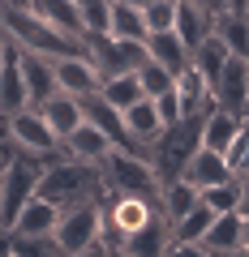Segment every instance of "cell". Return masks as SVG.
<instances>
[{
	"instance_id": "42",
	"label": "cell",
	"mask_w": 249,
	"mask_h": 257,
	"mask_svg": "<svg viewBox=\"0 0 249 257\" xmlns=\"http://www.w3.org/2000/svg\"><path fill=\"white\" fill-rule=\"evenodd\" d=\"M9 159H13V146H9V142H0V176H5V167H9Z\"/></svg>"
},
{
	"instance_id": "4",
	"label": "cell",
	"mask_w": 249,
	"mask_h": 257,
	"mask_svg": "<svg viewBox=\"0 0 249 257\" xmlns=\"http://www.w3.org/2000/svg\"><path fill=\"white\" fill-rule=\"evenodd\" d=\"M202 120L206 116H181L176 124H163V133L155 138V155H150V163L159 172V184L176 180L185 172V163L194 159V150L202 146Z\"/></svg>"
},
{
	"instance_id": "3",
	"label": "cell",
	"mask_w": 249,
	"mask_h": 257,
	"mask_svg": "<svg viewBox=\"0 0 249 257\" xmlns=\"http://www.w3.org/2000/svg\"><path fill=\"white\" fill-rule=\"evenodd\" d=\"M155 219H159V197H150V193H108L103 197V244L120 248Z\"/></svg>"
},
{
	"instance_id": "44",
	"label": "cell",
	"mask_w": 249,
	"mask_h": 257,
	"mask_svg": "<svg viewBox=\"0 0 249 257\" xmlns=\"http://www.w3.org/2000/svg\"><path fill=\"white\" fill-rule=\"evenodd\" d=\"M125 5H133V9H146V5H150V0H125Z\"/></svg>"
},
{
	"instance_id": "16",
	"label": "cell",
	"mask_w": 249,
	"mask_h": 257,
	"mask_svg": "<svg viewBox=\"0 0 249 257\" xmlns=\"http://www.w3.org/2000/svg\"><path fill=\"white\" fill-rule=\"evenodd\" d=\"M181 176H185L189 184H194L198 193H202V189H211V184H219V180H232L236 172L228 167V159H223L219 150H206V146H198V150H194V159L185 163V172H181Z\"/></svg>"
},
{
	"instance_id": "41",
	"label": "cell",
	"mask_w": 249,
	"mask_h": 257,
	"mask_svg": "<svg viewBox=\"0 0 249 257\" xmlns=\"http://www.w3.org/2000/svg\"><path fill=\"white\" fill-rule=\"evenodd\" d=\"M240 219H249V180L240 176Z\"/></svg>"
},
{
	"instance_id": "30",
	"label": "cell",
	"mask_w": 249,
	"mask_h": 257,
	"mask_svg": "<svg viewBox=\"0 0 249 257\" xmlns=\"http://www.w3.org/2000/svg\"><path fill=\"white\" fill-rule=\"evenodd\" d=\"M211 223H215V210L206 202H198L181 223H172V240L176 244H202V236L211 231Z\"/></svg>"
},
{
	"instance_id": "25",
	"label": "cell",
	"mask_w": 249,
	"mask_h": 257,
	"mask_svg": "<svg viewBox=\"0 0 249 257\" xmlns=\"http://www.w3.org/2000/svg\"><path fill=\"white\" fill-rule=\"evenodd\" d=\"M211 30H215V18L198 5V0H181V5H176V35H181V43L189 47V52H194Z\"/></svg>"
},
{
	"instance_id": "23",
	"label": "cell",
	"mask_w": 249,
	"mask_h": 257,
	"mask_svg": "<svg viewBox=\"0 0 249 257\" xmlns=\"http://www.w3.org/2000/svg\"><path fill=\"white\" fill-rule=\"evenodd\" d=\"M26 5L47 22V26H56L60 35H69V39H82V35H86L82 13H77L73 0H26Z\"/></svg>"
},
{
	"instance_id": "40",
	"label": "cell",
	"mask_w": 249,
	"mask_h": 257,
	"mask_svg": "<svg viewBox=\"0 0 249 257\" xmlns=\"http://www.w3.org/2000/svg\"><path fill=\"white\" fill-rule=\"evenodd\" d=\"M65 257H108V244H91L82 253H65Z\"/></svg>"
},
{
	"instance_id": "27",
	"label": "cell",
	"mask_w": 249,
	"mask_h": 257,
	"mask_svg": "<svg viewBox=\"0 0 249 257\" xmlns=\"http://www.w3.org/2000/svg\"><path fill=\"white\" fill-rule=\"evenodd\" d=\"M39 111H43V120L52 124V133H56L60 142H65L69 133H73V128L86 120V116H82V103H77L73 94H65V90H60V94H52V99H47Z\"/></svg>"
},
{
	"instance_id": "39",
	"label": "cell",
	"mask_w": 249,
	"mask_h": 257,
	"mask_svg": "<svg viewBox=\"0 0 249 257\" xmlns=\"http://www.w3.org/2000/svg\"><path fill=\"white\" fill-rule=\"evenodd\" d=\"M223 13H232V18H249V0H223Z\"/></svg>"
},
{
	"instance_id": "20",
	"label": "cell",
	"mask_w": 249,
	"mask_h": 257,
	"mask_svg": "<svg viewBox=\"0 0 249 257\" xmlns=\"http://www.w3.org/2000/svg\"><path fill=\"white\" fill-rule=\"evenodd\" d=\"M198 202H202V193L185 180V176H176V180H163V184H159V214H163L168 223H181Z\"/></svg>"
},
{
	"instance_id": "11",
	"label": "cell",
	"mask_w": 249,
	"mask_h": 257,
	"mask_svg": "<svg viewBox=\"0 0 249 257\" xmlns=\"http://www.w3.org/2000/svg\"><path fill=\"white\" fill-rule=\"evenodd\" d=\"M52 69H56V86L65 94H73V99L99 90V82H103L95 60H91V52L86 56H52Z\"/></svg>"
},
{
	"instance_id": "51",
	"label": "cell",
	"mask_w": 249,
	"mask_h": 257,
	"mask_svg": "<svg viewBox=\"0 0 249 257\" xmlns=\"http://www.w3.org/2000/svg\"><path fill=\"white\" fill-rule=\"evenodd\" d=\"M245 120H249V103H245Z\"/></svg>"
},
{
	"instance_id": "17",
	"label": "cell",
	"mask_w": 249,
	"mask_h": 257,
	"mask_svg": "<svg viewBox=\"0 0 249 257\" xmlns=\"http://www.w3.org/2000/svg\"><path fill=\"white\" fill-rule=\"evenodd\" d=\"M60 150H65V159H77V163H95V167H99L103 155L112 150V142H108V133H99L95 124H86V120H82V124L60 142Z\"/></svg>"
},
{
	"instance_id": "19",
	"label": "cell",
	"mask_w": 249,
	"mask_h": 257,
	"mask_svg": "<svg viewBox=\"0 0 249 257\" xmlns=\"http://www.w3.org/2000/svg\"><path fill=\"white\" fill-rule=\"evenodd\" d=\"M240 244H245V219H240L236 210L232 214H215L211 231L202 236V248L215 253V257H228V253H236Z\"/></svg>"
},
{
	"instance_id": "28",
	"label": "cell",
	"mask_w": 249,
	"mask_h": 257,
	"mask_svg": "<svg viewBox=\"0 0 249 257\" xmlns=\"http://www.w3.org/2000/svg\"><path fill=\"white\" fill-rule=\"evenodd\" d=\"M108 35L146 43V18H142V9H133V5H125V0H112V9H108Z\"/></svg>"
},
{
	"instance_id": "36",
	"label": "cell",
	"mask_w": 249,
	"mask_h": 257,
	"mask_svg": "<svg viewBox=\"0 0 249 257\" xmlns=\"http://www.w3.org/2000/svg\"><path fill=\"white\" fill-rule=\"evenodd\" d=\"M176 5L181 0H150L142 18H146V35H159V30H176Z\"/></svg>"
},
{
	"instance_id": "38",
	"label": "cell",
	"mask_w": 249,
	"mask_h": 257,
	"mask_svg": "<svg viewBox=\"0 0 249 257\" xmlns=\"http://www.w3.org/2000/svg\"><path fill=\"white\" fill-rule=\"evenodd\" d=\"M168 257H215V253H206L202 244H176V240H172V248H168Z\"/></svg>"
},
{
	"instance_id": "13",
	"label": "cell",
	"mask_w": 249,
	"mask_h": 257,
	"mask_svg": "<svg viewBox=\"0 0 249 257\" xmlns=\"http://www.w3.org/2000/svg\"><path fill=\"white\" fill-rule=\"evenodd\" d=\"M176 99H181V111L185 116H206L215 111V86L202 69L194 64H185L181 73H176Z\"/></svg>"
},
{
	"instance_id": "1",
	"label": "cell",
	"mask_w": 249,
	"mask_h": 257,
	"mask_svg": "<svg viewBox=\"0 0 249 257\" xmlns=\"http://www.w3.org/2000/svg\"><path fill=\"white\" fill-rule=\"evenodd\" d=\"M0 35L18 43L22 52H39V56H86L82 39L60 35L56 26H47L30 5L22 0H0Z\"/></svg>"
},
{
	"instance_id": "22",
	"label": "cell",
	"mask_w": 249,
	"mask_h": 257,
	"mask_svg": "<svg viewBox=\"0 0 249 257\" xmlns=\"http://www.w3.org/2000/svg\"><path fill=\"white\" fill-rule=\"evenodd\" d=\"M168 248H172V223L159 214L150 227H142L138 236L125 240V244H120V253H129V257H168Z\"/></svg>"
},
{
	"instance_id": "50",
	"label": "cell",
	"mask_w": 249,
	"mask_h": 257,
	"mask_svg": "<svg viewBox=\"0 0 249 257\" xmlns=\"http://www.w3.org/2000/svg\"><path fill=\"white\" fill-rule=\"evenodd\" d=\"M0 60H5V35H0Z\"/></svg>"
},
{
	"instance_id": "26",
	"label": "cell",
	"mask_w": 249,
	"mask_h": 257,
	"mask_svg": "<svg viewBox=\"0 0 249 257\" xmlns=\"http://www.w3.org/2000/svg\"><path fill=\"white\" fill-rule=\"evenodd\" d=\"M120 116H125V133H129L133 142H146V146H155V138L163 133V120H159L155 99H138L133 107L120 111Z\"/></svg>"
},
{
	"instance_id": "37",
	"label": "cell",
	"mask_w": 249,
	"mask_h": 257,
	"mask_svg": "<svg viewBox=\"0 0 249 257\" xmlns=\"http://www.w3.org/2000/svg\"><path fill=\"white\" fill-rule=\"evenodd\" d=\"M155 107H159V120H163V124H176V120L185 116V111H181V99H176V86L159 94V99H155Z\"/></svg>"
},
{
	"instance_id": "8",
	"label": "cell",
	"mask_w": 249,
	"mask_h": 257,
	"mask_svg": "<svg viewBox=\"0 0 249 257\" xmlns=\"http://www.w3.org/2000/svg\"><path fill=\"white\" fill-rule=\"evenodd\" d=\"M82 43H86V52H91L99 77L138 73L142 64H146V43H138V39H116V35H108V30H86Z\"/></svg>"
},
{
	"instance_id": "43",
	"label": "cell",
	"mask_w": 249,
	"mask_h": 257,
	"mask_svg": "<svg viewBox=\"0 0 249 257\" xmlns=\"http://www.w3.org/2000/svg\"><path fill=\"white\" fill-rule=\"evenodd\" d=\"M236 176H245V180H249V142H245V159H240V172Z\"/></svg>"
},
{
	"instance_id": "10",
	"label": "cell",
	"mask_w": 249,
	"mask_h": 257,
	"mask_svg": "<svg viewBox=\"0 0 249 257\" xmlns=\"http://www.w3.org/2000/svg\"><path fill=\"white\" fill-rule=\"evenodd\" d=\"M245 103H249V60L228 56L223 69H219V77H215V107L245 116Z\"/></svg>"
},
{
	"instance_id": "21",
	"label": "cell",
	"mask_w": 249,
	"mask_h": 257,
	"mask_svg": "<svg viewBox=\"0 0 249 257\" xmlns=\"http://www.w3.org/2000/svg\"><path fill=\"white\" fill-rule=\"evenodd\" d=\"M146 56L155 64H163L168 73H181L185 64H194V52L181 43L176 30H159V35H146Z\"/></svg>"
},
{
	"instance_id": "45",
	"label": "cell",
	"mask_w": 249,
	"mask_h": 257,
	"mask_svg": "<svg viewBox=\"0 0 249 257\" xmlns=\"http://www.w3.org/2000/svg\"><path fill=\"white\" fill-rule=\"evenodd\" d=\"M108 257H129V253H120V248H108Z\"/></svg>"
},
{
	"instance_id": "35",
	"label": "cell",
	"mask_w": 249,
	"mask_h": 257,
	"mask_svg": "<svg viewBox=\"0 0 249 257\" xmlns=\"http://www.w3.org/2000/svg\"><path fill=\"white\" fill-rule=\"evenodd\" d=\"M138 82H142V94H146V99H159L163 90H172V86H176V73H168L163 64H155L146 56V64L138 69Z\"/></svg>"
},
{
	"instance_id": "46",
	"label": "cell",
	"mask_w": 249,
	"mask_h": 257,
	"mask_svg": "<svg viewBox=\"0 0 249 257\" xmlns=\"http://www.w3.org/2000/svg\"><path fill=\"white\" fill-rule=\"evenodd\" d=\"M228 257H249V248H236V253H228Z\"/></svg>"
},
{
	"instance_id": "5",
	"label": "cell",
	"mask_w": 249,
	"mask_h": 257,
	"mask_svg": "<svg viewBox=\"0 0 249 257\" xmlns=\"http://www.w3.org/2000/svg\"><path fill=\"white\" fill-rule=\"evenodd\" d=\"M5 142H9L18 155H30L39 159V163H52V159H60L65 150H60V138L52 133V124L43 120V111L39 107H22L13 111L9 120H5Z\"/></svg>"
},
{
	"instance_id": "24",
	"label": "cell",
	"mask_w": 249,
	"mask_h": 257,
	"mask_svg": "<svg viewBox=\"0 0 249 257\" xmlns=\"http://www.w3.org/2000/svg\"><path fill=\"white\" fill-rule=\"evenodd\" d=\"M240 128H245V116L215 107V111H206V120H202V146H206V150H219V155H223V150L236 142Z\"/></svg>"
},
{
	"instance_id": "15",
	"label": "cell",
	"mask_w": 249,
	"mask_h": 257,
	"mask_svg": "<svg viewBox=\"0 0 249 257\" xmlns=\"http://www.w3.org/2000/svg\"><path fill=\"white\" fill-rule=\"evenodd\" d=\"M82 116H86V124H95L99 133H108V142L112 146H125L129 142V133H125V116H120L116 107H112L108 99H103L99 90H91V94H82Z\"/></svg>"
},
{
	"instance_id": "47",
	"label": "cell",
	"mask_w": 249,
	"mask_h": 257,
	"mask_svg": "<svg viewBox=\"0 0 249 257\" xmlns=\"http://www.w3.org/2000/svg\"><path fill=\"white\" fill-rule=\"evenodd\" d=\"M240 248H249V219H245V244H240Z\"/></svg>"
},
{
	"instance_id": "14",
	"label": "cell",
	"mask_w": 249,
	"mask_h": 257,
	"mask_svg": "<svg viewBox=\"0 0 249 257\" xmlns=\"http://www.w3.org/2000/svg\"><path fill=\"white\" fill-rule=\"evenodd\" d=\"M30 107V94H26V77H22V60H18V47L5 39V60H0V111L13 116V111Z\"/></svg>"
},
{
	"instance_id": "9",
	"label": "cell",
	"mask_w": 249,
	"mask_h": 257,
	"mask_svg": "<svg viewBox=\"0 0 249 257\" xmlns=\"http://www.w3.org/2000/svg\"><path fill=\"white\" fill-rule=\"evenodd\" d=\"M56 244H60V257L82 253L91 244H103V202H82V206L60 210V219H56Z\"/></svg>"
},
{
	"instance_id": "48",
	"label": "cell",
	"mask_w": 249,
	"mask_h": 257,
	"mask_svg": "<svg viewBox=\"0 0 249 257\" xmlns=\"http://www.w3.org/2000/svg\"><path fill=\"white\" fill-rule=\"evenodd\" d=\"M5 120H9V116H5V111H0V138H5Z\"/></svg>"
},
{
	"instance_id": "49",
	"label": "cell",
	"mask_w": 249,
	"mask_h": 257,
	"mask_svg": "<svg viewBox=\"0 0 249 257\" xmlns=\"http://www.w3.org/2000/svg\"><path fill=\"white\" fill-rule=\"evenodd\" d=\"M73 5H77V9H82V5H95V0H73Z\"/></svg>"
},
{
	"instance_id": "2",
	"label": "cell",
	"mask_w": 249,
	"mask_h": 257,
	"mask_svg": "<svg viewBox=\"0 0 249 257\" xmlns=\"http://www.w3.org/2000/svg\"><path fill=\"white\" fill-rule=\"evenodd\" d=\"M39 197H47L56 210H69L82 202H103L108 189H103V176L95 163H77V159L60 155L39 172Z\"/></svg>"
},
{
	"instance_id": "29",
	"label": "cell",
	"mask_w": 249,
	"mask_h": 257,
	"mask_svg": "<svg viewBox=\"0 0 249 257\" xmlns=\"http://www.w3.org/2000/svg\"><path fill=\"white\" fill-rule=\"evenodd\" d=\"M99 94H103V99H108L116 111H125V107H133L138 99H146V94H142V82H138V73H116V77H103Z\"/></svg>"
},
{
	"instance_id": "32",
	"label": "cell",
	"mask_w": 249,
	"mask_h": 257,
	"mask_svg": "<svg viewBox=\"0 0 249 257\" xmlns=\"http://www.w3.org/2000/svg\"><path fill=\"white\" fill-rule=\"evenodd\" d=\"M215 35L228 43V52H232V56L249 60V18H232V13H219V18H215Z\"/></svg>"
},
{
	"instance_id": "52",
	"label": "cell",
	"mask_w": 249,
	"mask_h": 257,
	"mask_svg": "<svg viewBox=\"0 0 249 257\" xmlns=\"http://www.w3.org/2000/svg\"><path fill=\"white\" fill-rule=\"evenodd\" d=\"M22 5H26V0H22Z\"/></svg>"
},
{
	"instance_id": "12",
	"label": "cell",
	"mask_w": 249,
	"mask_h": 257,
	"mask_svg": "<svg viewBox=\"0 0 249 257\" xmlns=\"http://www.w3.org/2000/svg\"><path fill=\"white\" fill-rule=\"evenodd\" d=\"M13 47H18V43H13ZM18 60H22V77H26L30 107H43L52 94H60V86H56V69H52V56L22 52V47H18Z\"/></svg>"
},
{
	"instance_id": "34",
	"label": "cell",
	"mask_w": 249,
	"mask_h": 257,
	"mask_svg": "<svg viewBox=\"0 0 249 257\" xmlns=\"http://www.w3.org/2000/svg\"><path fill=\"white\" fill-rule=\"evenodd\" d=\"M202 202L211 206L215 214H240V176H232V180H219L211 184V189H202Z\"/></svg>"
},
{
	"instance_id": "6",
	"label": "cell",
	"mask_w": 249,
	"mask_h": 257,
	"mask_svg": "<svg viewBox=\"0 0 249 257\" xmlns=\"http://www.w3.org/2000/svg\"><path fill=\"white\" fill-rule=\"evenodd\" d=\"M99 176H103V189L108 193H150L159 197V172L150 159L142 155H129V150L112 146L99 163Z\"/></svg>"
},
{
	"instance_id": "33",
	"label": "cell",
	"mask_w": 249,
	"mask_h": 257,
	"mask_svg": "<svg viewBox=\"0 0 249 257\" xmlns=\"http://www.w3.org/2000/svg\"><path fill=\"white\" fill-rule=\"evenodd\" d=\"M5 248L13 257H60L56 236H13V231H5Z\"/></svg>"
},
{
	"instance_id": "31",
	"label": "cell",
	"mask_w": 249,
	"mask_h": 257,
	"mask_svg": "<svg viewBox=\"0 0 249 257\" xmlns=\"http://www.w3.org/2000/svg\"><path fill=\"white\" fill-rule=\"evenodd\" d=\"M228 56H232L228 43H223V39L211 30V35L194 47V69H202V73L211 77V86H215V77H219V69H223V60H228Z\"/></svg>"
},
{
	"instance_id": "18",
	"label": "cell",
	"mask_w": 249,
	"mask_h": 257,
	"mask_svg": "<svg viewBox=\"0 0 249 257\" xmlns=\"http://www.w3.org/2000/svg\"><path fill=\"white\" fill-rule=\"evenodd\" d=\"M56 219H60V210H56L47 197H30L26 206H22V214H18V223H13V236H56Z\"/></svg>"
},
{
	"instance_id": "7",
	"label": "cell",
	"mask_w": 249,
	"mask_h": 257,
	"mask_svg": "<svg viewBox=\"0 0 249 257\" xmlns=\"http://www.w3.org/2000/svg\"><path fill=\"white\" fill-rule=\"evenodd\" d=\"M39 172H43L39 159L18 155V150H13L9 167H5V176H0V231H9L13 223H18L22 206L39 193Z\"/></svg>"
}]
</instances>
